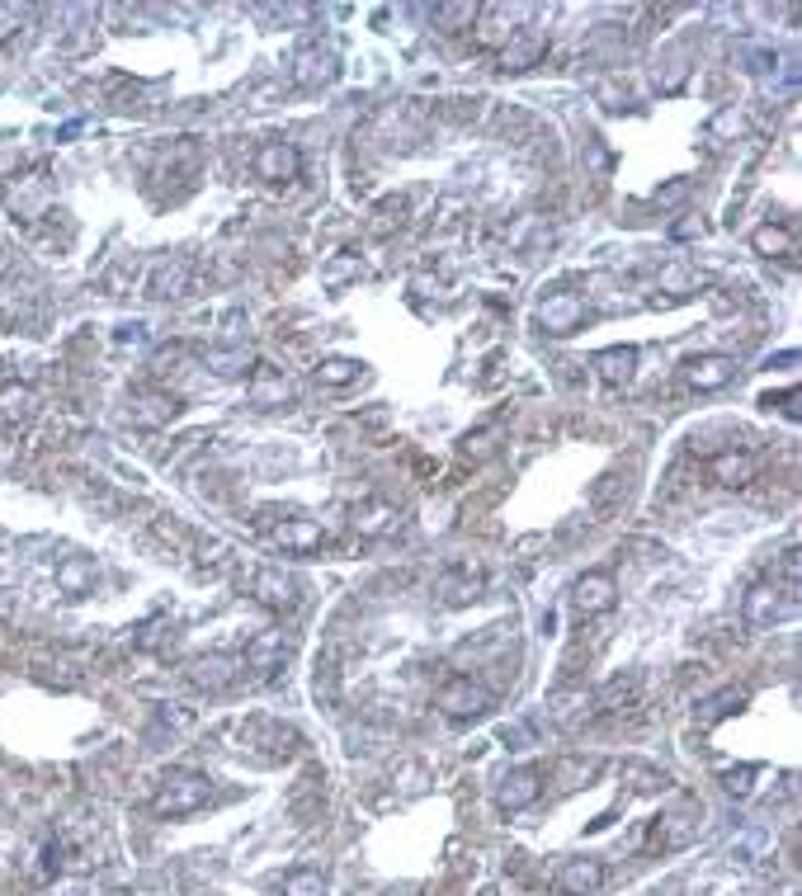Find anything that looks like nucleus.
Wrapping results in <instances>:
<instances>
[{
    "label": "nucleus",
    "instance_id": "f257e3e1",
    "mask_svg": "<svg viewBox=\"0 0 802 896\" xmlns=\"http://www.w3.org/2000/svg\"><path fill=\"white\" fill-rule=\"evenodd\" d=\"M534 15H538L534 5H482L477 19H472V24H477V48L501 52L519 29H529V19Z\"/></svg>",
    "mask_w": 802,
    "mask_h": 896
},
{
    "label": "nucleus",
    "instance_id": "f03ea898",
    "mask_svg": "<svg viewBox=\"0 0 802 896\" xmlns=\"http://www.w3.org/2000/svg\"><path fill=\"white\" fill-rule=\"evenodd\" d=\"M208 797H213V783L203 779V774H170L156 797H151V812L156 816H189L208 807Z\"/></svg>",
    "mask_w": 802,
    "mask_h": 896
},
{
    "label": "nucleus",
    "instance_id": "7ed1b4c3",
    "mask_svg": "<svg viewBox=\"0 0 802 896\" xmlns=\"http://www.w3.org/2000/svg\"><path fill=\"white\" fill-rule=\"evenodd\" d=\"M798 609V585H779V581H760L751 585V595L741 604V618L751 623V628H769V623H779Z\"/></svg>",
    "mask_w": 802,
    "mask_h": 896
},
{
    "label": "nucleus",
    "instance_id": "20e7f679",
    "mask_svg": "<svg viewBox=\"0 0 802 896\" xmlns=\"http://www.w3.org/2000/svg\"><path fill=\"white\" fill-rule=\"evenodd\" d=\"M439 708L453 717V722H472V717H482L491 713V689L477 680H449L444 689H439Z\"/></svg>",
    "mask_w": 802,
    "mask_h": 896
},
{
    "label": "nucleus",
    "instance_id": "39448f33",
    "mask_svg": "<svg viewBox=\"0 0 802 896\" xmlns=\"http://www.w3.org/2000/svg\"><path fill=\"white\" fill-rule=\"evenodd\" d=\"M571 599H576V609H581L585 618L609 614V609L619 604V581H614L609 571H585L581 581H576V590H571Z\"/></svg>",
    "mask_w": 802,
    "mask_h": 896
},
{
    "label": "nucleus",
    "instance_id": "423d86ee",
    "mask_svg": "<svg viewBox=\"0 0 802 896\" xmlns=\"http://www.w3.org/2000/svg\"><path fill=\"white\" fill-rule=\"evenodd\" d=\"M298 590L302 585L293 581V576H284L279 566H265V571L251 576V595L260 599L265 609H279V614H284V609H298V599H302Z\"/></svg>",
    "mask_w": 802,
    "mask_h": 896
},
{
    "label": "nucleus",
    "instance_id": "0eeeda50",
    "mask_svg": "<svg viewBox=\"0 0 802 896\" xmlns=\"http://www.w3.org/2000/svg\"><path fill=\"white\" fill-rule=\"evenodd\" d=\"M298 166H302V156H298V147H288V142H265V147L255 151V175L269 184L298 180Z\"/></svg>",
    "mask_w": 802,
    "mask_h": 896
},
{
    "label": "nucleus",
    "instance_id": "6e6552de",
    "mask_svg": "<svg viewBox=\"0 0 802 896\" xmlns=\"http://www.w3.org/2000/svg\"><path fill=\"white\" fill-rule=\"evenodd\" d=\"M538 321L548 326V335H571L585 321V298L581 293H557L538 307Z\"/></svg>",
    "mask_w": 802,
    "mask_h": 896
},
{
    "label": "nucleus",
    "instance_id": "1a4fd4ad",
    "mask_svg": "<svg viewBox=\"0 0 802 896\" xmlns=\"http://www.w3.org/2000/svg\"><path fill=\"white\" fill-rule=\"evenodd\" d=\"M685 378L699 392H718V387H727L736 378V359H727V354H699V359L685 364Z\"/></svg>",
    "mask_w": 802,
    "mask_h": 896
},
{
    "label": "nucleus",
    "instance_id": "9d476101",
    "mask_svg": "<svg viewBox=\"0 0 802 896\" xmlns=\"http://www.w3.org/2000/svg\"><path fill=\"white\" fill-rule=\"evenodd\" d=\"M350 524H354L359 538H387V533H397L401 510L397 505H387V500H364V505H354Z\"/></svg>",
    "mask_w": 802,
    "mask_h": 896
},
{
    "label": "nucleus",
    "instance_id": "9b49d317",
    "mask_svg": "<svg viewBox=\"0 0 802 896\" xmlns=\"http://www.w3.org/2000/svg\"><path fill=\"white\" fill-rule=\"evenodd\" d=\"M543 52H548V34L543 29H519L501 48V71H529Z\"/></svg>",
    "mask_w": 802,
    "mask_h": 896
},
{
    "label": "nucleus",
    "instance_id": "f8f14e48",
    "mask_svg": "<svg viewBox=\"0 0 802 896\" xmlns=\"http://www.w3.org/2000/svg\"><path fill=\"white\" fill-rule=\"evenodd\" d=\"M604 882V863L600 859H571L557 868V892L562 896H590Z\"/></svg>",
    "mask_w": 802,
    "mask_h": 896
},
{
    "label": "nucleus",
    "instance_id": "ddd939ff",
    "mask_svg": "<svg viewBox=\"0 0 802 896\" xmlns=\"http://www.w3.org/2000/svg\"><path fill=\"white\" fill-rule=\"evenodd\" d=\"M538 793H543V779H538V769H510L501 779V807L505 812H524L529 802H538Z\"/></svg>",
    "mask_w": 802,
    "mask_h": 896
},
{
    "label": "nucleus",
    "instance_id": "4468645a",
    "mask_svg": "<svg viewBox=\"0 0 802 896\" xmlns=\"http://www.w3.org/2000/svg\"><path fill=\"white\" fill-rule=\"evenodd\" d=\"M335 71H340V57L331 48H302L298 62H293V81L298 85H326L335 81Z\"/></svg>",
    "mask_w": 802,
    "mask_h": 896
},
{
    "label": "nucleus",
    "instance_id": "2eb2a0df",
    "mask_svg": "<svg viewBox=\"0 0 802 896\" xmlns=\"http://www.w3.org/2000/svg\"><path fill=\"white\" fill-rule=\"evenodd\" d=\"M708 472H713V482L722 486H751L755 482V458L751 453H718L713 463H708Z\"/></svg>",
    "mask_w": 802,
    "mask_h": 896
},
{
    "label": "nucleus",
    "instance_id": "dca6fc26",
    "mask_svg": "<svg viewBox=\"0 0 802 896\" xmlns=\"http://www.w3.org/2000/svg\"><path fill=\"white\" fill-rule=\"evenodd\" d=\"M595 368H600L604 382H628L637 368V349L633 345H614V349H600L595 354Z\"/></svg>",
    "mask_w": 802,
    "mask_h": 896
},
{
    "label": "nucleus",
    "instance_id": "f3484780",
    "mask_svg": "<svg viewBox=\"0 0 802 896\" xmlns=\"http://www.w3.org/2000/svg\"><path fill=\"white\" fill-rule=\"evenodd\" d=\"M274 543H284L288 552H312V548H321V529L312 519H284V524L274 529Z\"/></svg>",
    "mask_w": 802,
    "mask_h": 896
},
{
    "label": "nucleus",
    "instance_id": "a211bd4d",
    "mask_svg": "<svg viewBox=\"0 0 802 896\" xmlns=\"http://www.w3.org/2000/svg\"><path fill=\"white\" fill-rule=\"evenodd\" d=\"M477 590H482V571H472V566H463V571H449V576L439 581V595H444V604H472V599H477Z\"/></svg>",
    "mask_w": 802,
    "mask_h": 896
},
{
    "label": "nucleus",
    "instance_id": "6ab92c4d",
    "mask_svg": "<svg viewBox=\"0 0 802 896\" xmlns=\"http://www.w3.org/2000/svg\"><path fill=\"white\" fill-rule=\"evenodd\" d=\"M774 854V835L769 830H741L732 840V859L736 863H760Z\"/></svg>",
    "mask_w": 802,
    "mask_h": 896
},
{
    "label": "nucleus",
    "instance_id": "aec40b11",
    "mask_svg": "<svg viewBox=\"0 0 802 896\" xmlns=\"http://www.w3.org/2000/svg\"><path fill=\"white\" fill-rule=\"evenodd\" d=\"M251 401L255 406H284L288 401V382L279 378V373H274V368H260V373H255V387H251Z\"/></svg>",
    "mask_w": 802,
    "mask_h": 896
},
{
    "label": "nucleus",
    "instance_id": "412c9836",
    "mask_svg": "<svg viewBox=\"0 0 802 896\" xmlns=\"http://www.w3.org/2000/svg\"><path fill=\"white\" fill-rule=\"evenodd\" d=\"M741 703H746V694H741V689H722V694H713V698H708V703L699 708V722H703V727H708V722H722V717L736 713Z\"/></svg>",
    "mask_w": 802,
    "mask_h": 896
},
{
    "label": "nucleus",
    "instance_id": "4be33fe9",
    "mask_svg": "<svg viewBox=\"0 0 802 896\" xmlns=\"http://www.w3.org/2000/svg\"><path fill=\"white\" fill-rule=\"evenodd\" d=\"M194 680L208 684V689H227V684L236 680V670H232V661H222V656H208V661L194 665Z\"/></svg>",
    "mask_w": 802,
    "mask_h": 896
},
{
    "label": "nucleus",
    "instance_id": "5701e85b",
    "mask_svg": "<svg viewBox=\"0 0 802 896\" xmlns=\"http://www.w3.org/2000/svg\"><path fill=\"white\" fill-rule=\"evenodd\" d=\"M284 896H326V878H321L317 868L288 873V878H284Z\"/></svg>",
    "mask_w": 802,
    "mask_h": 896
},
{
    "label": "nucleus",
    "instance_id": "b1692460",
    "mask_svg": "<svg viewBox=\"0 0 802 896\" xmlns=\"http://www.w3.org/2000/svg\"><path fill=\"white\" fill-rule=\"evenodd\" d=\"M279 656H284V632H265V637H260L251 651H246V661L260 665V670H269V665L279 661Z\"/></svg>",
    "mask_w": 802,
    "mask_h": 896
},
{
    "label": "nucleus",
    "instance_id": "393cba45",
    "mask_svg": "<svg viewBox=\"0 0 802 896\" xmlns=\"http://www.w3.org/2000/svg\"><path fill=\"white\" fill-rule=\"evenodd\" d=\"M751 246L760 250V255H788V250H793V236H788L784 227H760V232L751 236Z\"/></svg>",
    "mask_w": 802,
    "mask_h": 896
},
{
    "label": "nucleus",
    "instance_id": "a878e982",
    "mask_svg": "<svg viewBox=\"0 0 802 896\" xmlns=\"http://www.w3.org/2000/svg\"><path fill=\"white\" fill-rule=\"evenodd\" d=\"M317 378L326 382V387H345V382L359 378V364H350V359H326V364L317 368Z\"/></svg>",
    "mask_w": 802,
    "mask_h": 896
},
{
    "label": "nucleus",
    "instance_id": "bb28decb",
    "mask_svg": "<svg viewBox=\"0 0 802 896\" xmlns=\"http://www.w3.org/2000/svg\"><path fill=\"white\" fill-rule=\"evenodd\" d=\"M184 279H189V265L166 269V274L156 279V293H161V298H175V293H180V288H184Z\"/></svg>",
    "mask_w": 802,
    "mask_h": 896
},
{
    "label": "nucleus",
    "instance_id": "cd10ccee",
    "mask_svg": "<svg viewBox=\"0 0 802 896\" xmlns=\"http://www.w3.org/2000/svg\"><path fill=\"white\" fill-rule=\"evenodd\" d=\"M208 364L218 368L222 378H232V373H241V368H246V354H208Z\"/></svg>",
    "mask_w": 802,
    "mask_h": 896
},
{
    "label": "nucleus",
    "instance_id": "c85d7f7f",
    "mask_svg": "<svg viewBox=\"0 0 802 896\" xmlns=\"http://www.w3.org/2000/svg\"><path fill=\"white\" fill-rule=\"evenodd\" d=\"M354 274H359V260H354V255H350V260H335V265L326 269V283H331V288H335V283L354 279Z\"/></svg>",
    "mask_w": 802,
    "mask_h": 896
},
{
    "label": "nucleus",
    "instance_id": "c756f323",
    "mask_svg": "<svg viewBox=\"0 0 802 896\" xmlns=\"http://www.w3.org/2000/svg\"><path fill=\"white\" fill-rule=\"evenodd\" d=\"M765 406H769V411L779 406L788 420H798V392H784V397H765Z\"/></svg>",
    "mask_w": 802,
    "mask_h": 896
},
{
    "label": "nucleus",
    "instance_id": "7c9ffc66",
    "mask_svg": "<svg viewBox=\"0 0 802 896\" xmlns=\"http://www.w3.org/2000/svg\"><path fill=\"white\" fill-rule=\"evenodd\" d=\"M751 779H755V769H741V774H727V793L746 797V793H751Z\"/></svg>",
    "mask_w": 802,
    "mask_h": 896
},
{
    "label": "nucleus",
    "instance_id": "2f4dec72",
    "mask_svg": "<svg viewBox=\"0 0 802 896\" xmlns=\"http://www.w3.org/2000/svg\"><path fill=\"white\" fill-rule=\"evenodd\" d=\"M685 194H689V184L675 180V184H666V189H656V203H675V199H685Z\"/></svg>",
    "mask_w": 802,
    "mask_h": 896
},
{
    "label": "nucleus",
    "instance_id": "473e14b6",
    "mask_svg": "<svg viewBox=\"0 0 802 896\" xmlns=\"http://www.w3.org/2000/svg\"><path fill=\"white\" fill-rule=\"evenodd\" d=\"M699 232H703L699 222H680V227H675V236H699Z\"/></svg>",
    "mask_w": 802,
    "mask_h": 896
}]
</instances>
